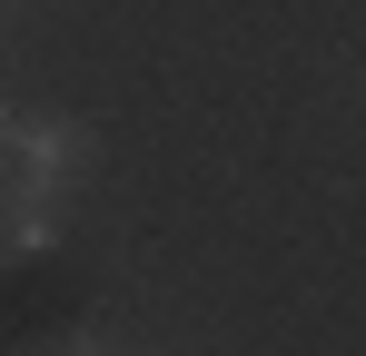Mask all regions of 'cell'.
Listing matches in <instances>:
<instances>
[{
    "label": "cell",
    "mask_w": 366,
    "mask_h": 356,
    "mask_svg": "<svg viewBox=\"0 0 366 356\" xmlns=\"http://www.w3.org/2000/svg\"><path fill=\"white\" fill-rule=\"evenodd\" d=\"M0 228L20 237V247H60V228H69V198H60V188H30V178H20V198H10V218H0Z\"/></svg>",
    "instance_id": "obj_2"
},
{
    "label": "cell",
    "mask_w": 366,
    "mask_h": 356,
    "mask_svg": "<svg viewBox=\"0 0 366 356\" xmlns=\"http://www.w3.org/2000/svg\"><path fill=\"white\" fill-rule=\"evenodd\" d=\"M20 169H30V188H79V178L99 169V139H89L79 119H40V129L20 139Z\"/></svg>",
    "instance_id": "obj_1"
},
{
    "label": "cell",
    "mask_w": 366,
    "mask_h": 356,
    "mask_svg": "<svg viewBox=\"0 0 366 356\" xmlns=\"http://www.w3.org/2000/svg\"><path fill=\"white\" fill-rule=\"evenodd\" d=\"M0 159H20V139H10V109H0Z\"/></svg>",
    "instance_id": "obj_4"
},
{
    "label": "cell",
    "mask_w": 366,
    "mask_h": 356,
    "mask_svg": "<svg viewBox=\"0 0 366 356\" xmlns=\"http://www.w3.org/2000/svg\"><path fill=\"white\" fill-rule=\"evenodd\" d=\"M69 356H119V347H109V337H99V327H89V337H79V347H69Z\"/></svg>",
    "instance_id": "obj_3"
}]
</instances>
